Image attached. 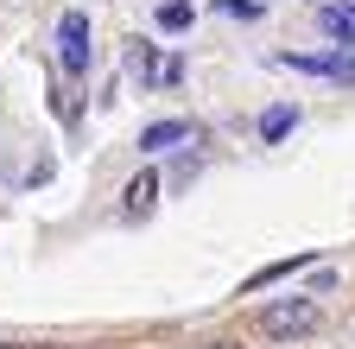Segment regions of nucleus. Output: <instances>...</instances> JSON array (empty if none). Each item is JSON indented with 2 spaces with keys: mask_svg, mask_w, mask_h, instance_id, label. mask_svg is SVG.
I'll use <instances>...</instances> for the list:
<instances>
[{
  "mask_svg": "<svg viewBox=\"0 0 355 349\" xmlns=\"http://www.w3.org/2000/svg\"><path fill=\"white\" fill-rule=\"evenodd\" d=\"M159 171L146 165V171H133V178H127V197H121V216H127V223H146V216H153V203H159Z\"/></svg>",
  "mask_w": 355,
  "mask_h": 349,
  "instance_id": "nucleus-5",
  "label": "nucleus"
},
{
  "mask_svg": "<svg viewBox=\"0 0 355 349\" xmlns=\"http://www.w3.org/2000/svg\"><path fill=\"white\" fill-rule=\"evenodd\" d=\"M153 19H159V32H171V38H178V32L197 19V7H191V0H159V13H153Z\"/></svg>",
  "mask_w": 355,
  "mask_h": 349,
  "instance_id": "nucleus-9",
  "label": "nucleus"
},
{
  "mask_svg": "<svg viewBox=\"0 0 355 349\" xmlns=\"http://www.w3.org/2000/svg\"><path fill=\"white\" fill-rule=\"evenodd\" d=\"M184 140H197L191 121H153L146 134H140V153H171V146H184Z\"/></svg>",
  "mask_w": 355,
  "mask_h": 349,
  "instance_id": "nucleus-7",
  "label": "nucleus"
},
{
  "mask_svg": "<svg viewBox=\"0 0 355 349\" xmlns=\"http://www.w3.org/2000/svg\"><path fill=\"white\" fill-rule=\"evenodd\" d=\"M0 349H64V343H0Z\"/></svg>",
  "mask_w": 355,
  "mask_h": 349,
  "instance_id": "nucleus-12",
  "label": "nucleus"
},
{
  "mask_svg": "<svg viewBox=\"0 0 355 349\" xmlns=\"http://www.w3.org/2000/svg\"><path fill=\"white\" fill-rule=\"evenodd\" d=\"M58 58H64L70 76L89 70V19H83V13H64V19H58Z\"/></svg>",
  "mask_w": 355,
  "mask_h": 349,
  "instance_id": "nucleus-4",
  "label": "nucleus"
},
{
  "mask_svg": "<svg viewBox=\"0 0 355 349\" xmlns=\"http://www.w3.org/2000/svg\"><path fill=\"white\" fill-rule=\"evenodd\" d=\"M279 64H286V70H298V76H324V83H343V90L355 83V58H349V51H286Z\"/></svg>",
  "mask_w": 355,
  "mask_h": 349,
  "instance_id": "nucleus-3",
  "label": "nucleus"
},
{
  "mask_svg": "<svg viewBox=\"0 0 355 349\" xmlns=\"http://www.w3.org/2000/svg\"><path fill=\"white\" fill-rule=\"evenodd\" d=\"M216 13H229V19H260V0H216Z\"/></svg>",
  "mask_w": 355,
  "mask_h": 349,
  "instance_id": "nucleus-11",
  "label": "nucleus"
},
{
  "mask_svg": "<svg viewBox=\"0 0 355 349\" xmlns=\"http://www.w3.org/2000/svg\"><path fill=\"white\" fill-rule=\"evenodd\" d=\"M292 127H298V108H266L260 114V140H286Z\"/></svg>",
  "mask_w": 355,
  "mask_h": 349,
  "instance_id": "nucleus-10",
  "label": "nucleus"
},
{
  "mask_svg": "<svg viewBox=\"0 0 355 349\" xmlns=\"http://www.w3.org/2000/svg\"><path fill=\"white\" fill-rule=\"evenodd\" d=\"M298 267H311L304 254H292V260H273V267H260V273H248V280H241V292H266V286H279V280H292Z\"/></svg>",
  "mask_w": 355,
  "mask_h": 349,
  "instance_id": "nucleus-8",
  "label": "nucleus"
},
{
  "mask_svg": "<svg viewBox=\"0 0 355 349\" xmlns=\"http://www.w3.org/2000/svg\"><path fill=\"white\" fill-rule=\"evenodd\" d=\"M127 70L140 76L146 90H178V83H184V58L159 51L153 38H127Z\"/></svg>",
  "mask_w": 355,
  "mask_h": 349,
  "instance_id": "nucleus-1",
  "label": "nucleus"
},
{
  "mask_svg": "<svg viewBox=\"0 0 355 349\" xmlns=\"http://www.w3.org/2000/svg\"><path fill=\"white\" fill-rule=\"evenodd\" d=\"M324 324V305L318 298H273V305H266V312H260V330L266 337H311V330H318Z\"/></svg>",
  "mask_w": 355,
  "mask_h": 349,
  "instance_id": "nucleus-2",
  "label": "nucleus"
},
{
  "mask_svg": "<svg viewBox=\"0 0 355 349\" xmlns=\"http://www.w3.org/2000/svg\"><path fill=\"white\" fill-rule=\"evenodd\" d=\"M318 26H324V38H336L343 51H355V7H343V0H324V7H318Z\"/></svg>",
  "mask_w": 355,
  "mask_h": 349,
  "instance_id": "nucleus-6",
  "label": "nucleus"
},
{
  "mask_svg": "<svg viewBox=\"0 0 355 349\" xmlns=\"http://www.w3.org/2000/svg\"><path fill=\"white\" fill-rule=\"evenodd\" d=\"M222 349H235V343H222Z\"/></svg>",
  "mask_w": 355,
  "mask_h": 349,
  "instance_id": "nucleus-14",
  "label": "nucleus"
},
{
  "mask_svg": "<svg viewBox=\"0 0 355 349\" xmlns=\"http://www.w3.org/2000/svg\"><path fill=\"white\" fill-rule=\"evenodd\" d=\"M304 7H324V0H304Z\"/></svg>",
  "mask_w": 355,
  "mask_h": 349,
  "instance_id": "nucleus-13",
  "label": "nucleus"
}]
</instances>
